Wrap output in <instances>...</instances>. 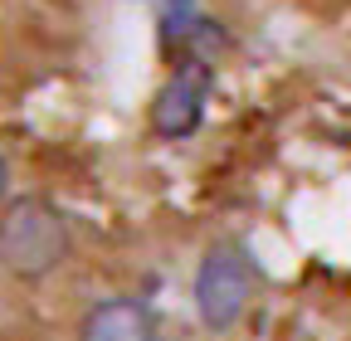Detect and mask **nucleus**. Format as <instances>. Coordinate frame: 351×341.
I'll list each match as a JSON object with an SVG mask.
<instances>
[{"mask_svg": "<svg viewBox=\"0 0 351 341\" xmlns=\"http://www.w3.org/2000/svg\"><path fill=\"white\" fill-rule=\"evenodd\" d=\"M73 249L69 220L54 200L44 195H20L0 210V268L10 278H49Z\"/></svg>", "mask_w": 351, "mask_h": 341, "instance_id": "nucleus-1", "label": "nucleus"}, {"mask_svg": "<svg viewBox=\"0 0 351 341\" xmlns=\"http://www.w3.org/2000/svg\"><path fill=\"white\" fill-rule=\"evenodd\" d=\"M249 297H254L249 253L230 239L210 244L200 268H195V312H200V322L210 331H230L249 312Z\"/></svg>", "mask_w": 351, "mask_h": 341, "instance_id": "nucleus-2", "label": "nucleus"}, {"mask_svg": "<svg viewBox=\"0 0 351 341\" xmlns=\"http://www.w3.org/2000/svg\"><path fill=\"white\" fill-rule=\"evenodd\" d=\"M205 93H210V73L205 68H176L161 93L152 98V132L166 142L191 137L205 122Z\"/></svg>", "mask_w": 351, "mask_h": 341, "instance_id": "nucleus-3", "label": "nucleus"}, {"mask_svg": "<svg viewBox=\"0 0 351 341\" xmlns=\"http://www.w3.org/2000/svg\"><path fill=\"white\" fill-rule=\"evenodd\" d=\"M78 341H161V322L137 297H108V303L88 307Z\"/></svg>", "mask_w": 351, "mask_h": 341, "instance_id": "nucleus-4", "label": "nucleus"}, {"mask_svg": "<svg viewBox=\"0 0 351 341\" xmlns=\"http://www.w3.org/2000/svg\"><path fill=\"white\" fill-rule=\"evenodd\" d=\"M5 186H10V166H5V156H0V200H5Z\"/></svg>", "mask_w": 351, "mask_h": 341, "instance_id": "nucleus-5", "label": "nucleus"}, {"mask_svg": "<svg viewBox=\"0 0 351 341\" xmlns=\"http://www.w3.org/2000/svg\"><path fill=\"white\" fill-rule=\"evenodd\" d=\"M191 10V0H171V15H186Z\"/></svg>", "mask_w": 351, "mask_h": 341, "instance_id": "nucleus-6", "label": "nucleus"}]
</instances>
